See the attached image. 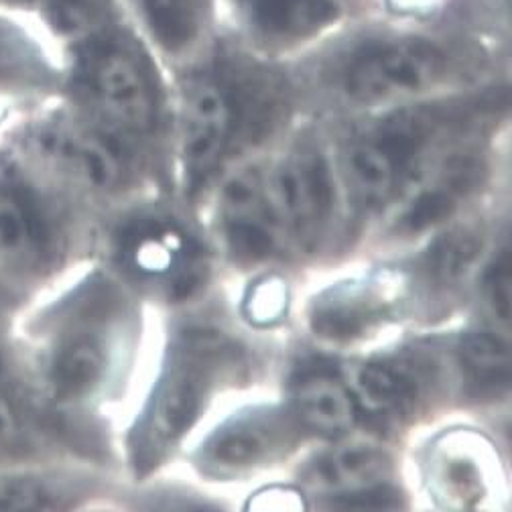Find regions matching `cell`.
Here are the masks:
<instances>
[{
  "instance_id": "obj_1",
  "label": "cell",
  "mask_w": 512,
  "mask_h": 512,
  "mask_svg": "<svg viewBox=\"0 0 512 512\" xmlns=\"http://www.w3.org/2000/svg\"><path fill=\"white\" fill-rule=\"evenodd\" d=\"M88 210L13 135L0 145V289L17 307L78 269Z\"/></svg>"
},
{
  "instance_id": "obj_2",
  "label": "cell",
  "mask_w": 512,
  "mask_h": 512,
  "mask_svg": "<svg viewBox=\"0 0 512 512\" xmlns=\"http://www.w3.org/2000/svg\"><path fill=\"white\" fill-rule=\"evenodd\" d=\"M63 96L122 139L147 135L157 124L159 94L149 63L114 29L68 51Z\"/></svg>"
},
{
  "instance_id": "obj_3",
  "label": "cell",
  "mask_w": 512,
  "mask_h": 512,
  "mask_svg": "<svg viewBox=\"0 0 512 512\" xmlns=\"http://www.w3.org/2000/svg\"><path fill=\"white\" fill-rule=\"evenodd\" d=\"M236 366L234 348L214 332H189L171 352L149 411L137 429V464H153L202 415L218 378Z\"/></svg>"
},
{
  "instance_id": "obj_4",
  "label": "cell",
  "mask_w": 512,
  "mask_h": 512,
  "mask_svg": "<svg viewBox=\"0 0 512 512\" xmlns=\"http://www.w3.org/2000/svg\"><path fill=\"white\" fill-rule=\"evenodd\" d=\"M447 72L450 55L435 39L382 37L364 41L342 61L340 86L352 102L380 104L423 94Z\"/></svg>"
},
{
  "instance_id": "obj_5",
  "label": "cell",
  "mask_w": 512,
  "mask_h": 512,
  "mask_svg": "<svg viewBox=\"0 0 512 512\" xmlns=\"http://www.w3.org/2000/svg\"><path fill=\"white\" fill-rule=\"evenodd\" d=\"M68 53L29 11L0 9V100L31 114L66 94Z\"/></svg>"
},
{
  "instance_id": "obj_6",
  "label": "cell",
  "mask_w": 512,
  "mask_h": 512,
  "mask_svg": "<svg viewBox=\"0 0 512 512\" xmlns=\"http://www.w3.org/2000/svg\"><path fill=\"white\" fill-rule=\"evenodd\" d=\"M238 139V106L228 74L191 82L181 104V161L191 189L202 187Z\"/></svg>"
},
{
  "instance_id": "obj_7",
  "label": "cell",
  "mask_w": 512,
  "mask_h": 512,
  "mask_svg": "<svg viewBox=\"0 0 512 512\" xmlns=\"http://www.w3.org/2000/svg\"><path fill=\"white\" fill-rule=\"evenodd\" d=\"M267 185L279 224L303 246H315L336 208V185L328 159L313 147H301L277 167Z\"/></svg>"
},
{
  "instance_id": "obj_8",
  "label": "cell",
  "mask_w": 512,
  "mask_h": 512,
  "mask_svg": "<svg viewBox=\"0 0 512 512\" xmlns=\"http://www.w3.org/2000/svg\"><path fill=\"white\" fill-rule=\"evenodd\" d=\"M68 452L0 464V512H59L82 508L92 480L72 466Z\"/></svg>"
},
{
  "instance_id": "obj_9",
  "label": "cell",
  "mask_w": 512,
  "mask_h": 512,
  "mask_svg": "<svg viewBox=\"0 0 512 512\" xmlns=\"http://www.w3.org/2000/svg\"><path fill=\"white\" fill-rule=\"evenodd\" d=\"M116 254L131 273L171 281L181 293H189L200 281L194 240L167 218H143L124 226L116 234Z\"/></svg>"
},
{
  "instance_id": "obj_10",
  "label": "cell",
  "mask_w": 512,
  "mask_h": 512,
  "mask_svg": "<svg viewBox=\"0 0 512 512\" xmlns=\"http://www.w3.org/2000/svg\"><path fill=\"white\" fill-rule=\"evenodd\" d=\"M7 332V330H5ZM72 454L43 411L0 336V464L47 454Z\"/></svg>"
},
{
  "instance_id": "obj_11",
  "label": "cell",
  "mask_w": 512,
  "mask_h": 512,
  "mask_svg": "<svg viewBox=\"0 0 512 512\" xmlns=\"http://www.w3.org/2000/svg\"><path fill=\"white\" fill-rule=\"evenodd\" d=\"M220 226L228 252L238 263L254 265L273 256L279 220L269 185L256 167L242 169L226 181L220 198Z\"/></svg>"
},
{
  "instance_id": "obj_12",
  "label": "cell",
  "mask_w": 512,
  "mask_h": 512,
  "mask_svg": "<svg viewBox=\"0 0 512 512\" xmlns=\"http://www.w3.org/2000/svg\"><path fill=\"white\" fill-rule=\"evenodd\" d=\"M492 452L482 437L443 435L431 452L429 486L445 506L476 508L492 492Z\"/></svg>"
},
{
  "instance_id": "obj_13",
  "label": "cell",
  "mask_w": 512,
  "mask_h": 512,
  "mask_svg": "<svg viewBox=\"0 0 512 512\" xmlns=\"http://www.w3.org/2000/svg\"><path fill=\"white\" fill-rule=\"evenodd\" d=\"M250 37L271 47L309 41L344 17L342 0H230Z\"/></svg>"
},
{
  "instance_id": "obj_14",
  "label": "cell",
  "mask_w": 512,
  "mask_h": 512,
  "mask_svg": "<svg viewBox=\"0 0 512 512\" xmlns=\"http://www.w3.org/2000/svg\"><path fill=\"white\" fill-rule=\"evenodd\" d=\"M291 437L293 427L279 411H252L232 419L212 435L204 460L220 472L248 470L279 456Z\"/></svg>"
},
{
  "instance_id": "obj_15",
  "label": "cell",
  "mask_w": 512,
  "mask_h": 512,
  "mask_svg": "<svg viewBox=\"0 0 512 512\" xmlns=\"http://www.w3.org/2000/svg\"><path fill=\"white\" fill-rule=\"evenodd\" d=\"M346 384L358 411L378 419H399L407 415L423 391L417 368L397 360L362 362L354 366Z\"/></svg>"
},
{
  "instance_id": "obj_16",
  "label": "cell",
  "mask_w": 512,
  "mask_h": 512,
  "mask_svg": "<svg viewBox=\"0 0 512 512\" xmlns=\"http://www.w3.org/2000/svg\"><path fill=\"white\" fill-rule=\"evenodd\" d=\"M480 175V161L472 157L452 159L435 179H431L429 185L419 187L413 198L403 206L397 218L399 232L415 236L450 220L462 200H466L476 189Z\"/></svg>"
},
{
  "instance_id": "obj_17",
  "label": "cell",
  "mask_w": 512,
  "mask_h": 512,
  "mask_svg": "<svg viewBox=\"0 0 512 512\" xmlns=\"http://www.w3.org/2000/svg\"><path fill=\"white\" fill-rule=\"evenodd\" d=\"M389 305L387 295L374 285L348 283L315 301L311 328L315 336L330 342H354L382 322Z\"/></svg>"
},
{
  "instance_id": "obj_18",
  "label": "cell",
  "mask_w": 512,
  "mask_h": 512,
  "mask_svg": "<svg viewBox=\"0 0 512 512\" xmlns=\"http://www.w3.org/2000/svg\"><path fill=\"white\" fill-rule=\"evenodd\" d=\"M293 403L299 421L326 437L344 435L358 419V407L348 384L324 370L307 372L295 382Z\"/></svg>"
},
{
  "instance_id": "obj_19",
  "label": "cell",
  "mask_w": 512,
  "mask_h": 512,
  "mask_svg": "<svg viewBox=\"0 0 512 512\" xmlns=\"http://www.w3.org/2000/svg\"><path fill=\"white\" fill-rule=\"evenodd\" d=\"M389 474V454L378 445L356 441L334 447L332 452L319 456L307 472V482L317 490L344 494L384 484V478Z\"/></svg>"
},
{
  "instance_id": "obj_20",
  "label": "cell",
  "mask_w": 512,
  "mask_h": 512,
  "mask_svg": "<svg viewBox=\"0 0 512 512\" xmlns=\"http://www.w3.org/2000/svg\"><path fill=\"white\" fill-rule=\"evenodd\" d=\"M35 17L68 53L112 29L114 5L112 0H37Z\"/></svg>"
},
{
  "instance_id": "obj_21",
  "label": "cell",
  "mask_w": 512,
  "mask_h": 512,
  "mask_svg": "<svg viewBox=\"0 0 512 512\" xmlns=\"http://www.w3.org/2000/svg\"><path fill=\"white\" fill-rule=\"evenodd\" d=\"M141 17L161 49L183 53L200 39L208 0H137Z\"/></svg>"
},
{
  "instance_id": "obj_22",
  "label": "cell",
  "mask_w": 512,
  "mask_h": 512,
  "mask_svg": "<svg viewBox=\"0 0 512 512\" xmlns=\"http://www.w3.org/2000/svg\"><path fill=\"white\" fill-rule=\"evenodd\" d=\"M458 360L468 387L482 397H498L510 387V350L508 342L492 332L468 334Z\"/></svg>"
},
{
  "instance_id": "obj_23",
  "label": "cell",
  "mask_w": 512,
  "mask_h": 512,
  "mask_svg": "<svg viewBox=\"0 0 512 512\" xmlns=\"http://www.w3.org/2000/svg\"><path fill=\"white\" fill-rule=\"evenodd\" d=\"M482 248L484 240L478 230L454 228L433 242L427 254V269L439 283H458L474 269Z\"/></svg>"
},
{
  "instance_id": "obj_24",
  "label": "cell",
  "mask_w": 512,
  "mask_h": 512,
  "mask_svg": "<svg viewBox=\"0 0 512 512\" xmlns=\"http://www.w3.org/2000/svg\"><path fill=\"white\" fill-rule=\"evenodd\" d=\"M289 295L283 279L265 277L248 291L244 309L252 324L256 326H273L287 313Z\"/></svg>"
},
{
  "instance_id": "obj_25",
  "label": "cell",
  "mask_w": 512,
  "mask_h": 512,
  "mask_svg": "<svg viewBox=\"0 0 512 512\" xmlns=\"http://www.w3.org/2000/svg\"><path fill=\"white\" fill-rule=\"evenodd\" d=\"M510 283H512L510 250L504 246L494 256V261L488 265L482 281L484 303L502 328H508V322H510Z\"/></svg>"
},
{
  "instance_id": "obj_26",
  "label": "cell",
  "mask_w": 512,
  "mask_h": 512,
  "mask_svg": "<svg viewBox=\"0 0 512 512\" xmlns=\"http://www.w3.org/2000/svg\"><path fill=\"white\" fill-rule=\"evenodd\" d=\"M334 508H352V510H395L401 508V498L395 488H391L387 482L374 484L368 488H360L354 492L336 494V500L332 502Z\"/></svg>"
},
{
  "instance_id": "obj_27",
  "label": "cell",
  "mask_w": 512,
  "mask_h": 512,
  "mask_svg": "<svg viewBox=\"0 0 512 512\" xmlns=\"http://www.w3.org/2000/svg\"><path fill=\"white\" fill-rule=\"evenodd\" d=\"M29 114L19 112L17 108L9 106L7 102L0 100V145L11 139V135L17 131L19 124L27 118Z\"/></svg>"
},
{
  "instance_id": "obj_28",
  "label": "cell",
  "mask_w": 512,
  "mask_h": 512,
  "mask_svg": "<svg viewBox=\"0 0 512 512\" xmlns=\"http://www.w3.org/2000/svg\"><path fill=\"white\" fill-rule=\"evenodd\" d=\"M437 0H389V5L397 11L403 13H421V11H429Z\"/></svg>"
},
{
  "instance_id": "obj_29",
  "label": "cell",
  "mask_w": 512,
  "mask_h": 512,
  "mask_svg": "<svg viewBox=\"0 0 512 512\" xmlns=\"http://www.w3.org/2000/svg\"><path fill=\"white\" fill-rule=\"evenodd\" d=\"M15 311H17V305L9 299V295L3 289H0V336L5 334Z\"/></svg>"
},
{
  "instance_id": "obj_30",
  "label": "cell",
  "mask_w": 512,
  "mask_h": 512,
  "mask_svg": "<svg viewBox=\"0 0 512 512\" xmlns=\"http://www.w3.org/2000/svg\"><path fill=\"white\" fill-rule=\"evenodd\" d=\"M37 0H0V9H19L35 15Z\"/></svg>"
}]
</instances>
